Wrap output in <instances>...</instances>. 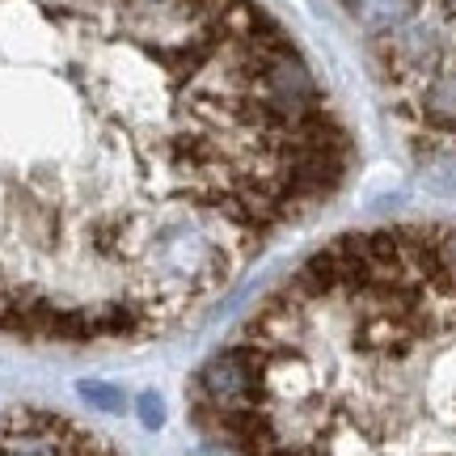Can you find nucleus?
<instances>
[{
	"mask_svg": "<svg viewBox=\"0 0 456 456\" xmlns=\"http://www.w3.org/2000/svg\"><path fill=\"white\" fill-rule=\"evenodd\" d=\"M351 161L249 0H0V338L169 334Z\"/></svg>",
	"mask_w": 456,
	"mask_h": 456,
	"instance_id": "f257e3e1",
	"label": "nucleus"
},
{
	"mask_svg": "<svg viewBox=\"0 0 456 456\" xmlns=\"http://www.w3.org/2000/svg\"><path fill=\"white\" fill-rule=\"evenodd\" d=\"M427 118L436 127H456V77H440L427 94Z\"/></svg>",
	"mask_w": 456,
	"mask_h": 456,
	"instance_id": "20e7f679",
	"label": "nucleus"
},
{
	"mask_svg": "<svg viewBox=\"0 0 456 456\" xmlns=\"http://www.w3.org/2000/svg\"><path fill=\"white\" fill-rule=\"evenodd\" d=\"M232 456H456V228L342 232L195 380Z\"/></svg>",
	"mask_w": 456,
	"mask_h": 456,
	"instance_id": "f03ea898",
	"label": "nucleus"
},
{
	"mask_svg": "<svg viewBox=\"0 0 456 456\" xmlns=\"http://www.w3.org/2000/svg\"><path fill=\"white\" fill-rule=\"evenodd\" d=\"M0 456H123L94 427L51 406H13L0 419Z\"/></svg>",
	"mask_w": 456,
	"mask_h": 456,
	"instance_id": "7ed1b4c3",
	"label": "nucleus"
},
{
	"mask_svg": "<svg viewBox=\"0 0 456 456\" xmlns=\"http://www.w3.org/2000/svg\"><path fill=\"white\" fill-rule=\"evenodd\" d=\"M363 13L376 17V21H397V17L406 13V0H368Z\"/></svg>",
	"mask_w": 456,
	"mask_h": 456,
	"instance_id": "39448f33",
	"label": "nucleus"
}]
</instances>
